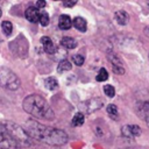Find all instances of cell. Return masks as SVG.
I'll return each instance as SVG.
<instances>
[{"mask_svg": "<svg viewBox=\"0 0 149 149\" xmlns=\"http://www.w3.org/2000/svg\"><path fill=\"white\" fill-rule=\"evenodd\" d=\"M107 58L112 63V70L114 73H116V74H123L125 73V69L122 66V63H121L120 58L114 52H108Z\"/></svg>", "mask_w": 149, "mask_h": 149, "instance_id": "5", "label": "cell"}, {"mask_svg": "<svg viewBox=\"0 0 149 149\" xmlns=\"http://www.w3.org/2000/svg\"><path fill=\"white\" fill-rule=\"evenodd\" d=\"M38 22H40V23H41L43 27L48 26V24H49V15H48V13H45V12L40 13V19H38Z\"/></svg>", "mask_w": 149, "mask_h": 149, "instance_id": "19", "label": "cell"}, {"mask_svg": "<svg viewBox=\"0 0 149 149\" xmlns=\"http://www.w3.org/2000/svg\"><path fill=\"white\" fill-rule=\"evenodd\" d=\"M84 123V114L81 112H78L72 118V126H81Z\"/></svg>", "mask_w": 149, "mask_h": 149, "instance_id": "16", "label": "cell"}, {"mask_svg": "<svg viewBox=\"0 0 149 149\" xmlns=\"http://www.w3.org/2000/svg\"><path fill=\"white\" fill-rule=\"evenodd\" d=\"M72 23H73L74 28H77L79 31H86V29H87V23H86V21H85L83 17H80V16L74 17V20H73Z\"/></svg>", "mask_w": 149, "mask_h": 149, "instance_id": "12", "label": "cell"}, {"mask_svg": "<svg viewBox=\"0 0 149 149\" xmlns=\"http://www.w3.org/2000/svg\"><path fill=\"white\" fill-rule=\"evenodd\" d=\"M24 130L29 137L51 146H62L68 142V135L62 129L49 127L34 120H28L26 122Z\"/></svg>", "mask_w": 149, "mask_h": 149, "instance_id": "1", "label": "cell"}, {"mask_svg": "<svg viewBox=\"0 0 149 149\" xmlns=\"http://www.w3.org/2000/svg\"><path fill=\"white\" fill-rule=\"evenodd\" d=\"M104 101L100 99V98H94V99H91V100H87L83 104V107L85 108V111L87 113H92L97 109H99L101 106H102Z\"/></svg>", "mask_w": 149, "mask_h": 149, "instance_id": "6", "label": "cell"}, {"mask_svg": "<svg viewBox=\"0 0 149 149\" xmlns=\"http://www.w3.org/2000/svg\"><path fill=\"white\" fill-rule=\"evenodd\" d=\"M24 16H26V19H27L28 21L35 23V22H37L38 19H40V12H38L37 7H33V6H30V7H28V8L26 9V12H24Z\"/></svg>", "mask_w": 149, "mask_h": 149, "instance_id": "8", "label": "cell"}, {"mask_svg": "<svg viewBox=\"0 0 149 149\" xmlns=\"http://www.w3.org/2000/svg\"><path fill=\"white\" fill-rule=\"evenodd\" d=\"M115 20H116V22H118L119 24L125 26V24L128 23L129 15H128V13L125 12V10H118V12L115 13Z\"/></svg>", "mask_w": 149, "mask_h": 149, "instance_id": "11", "label": "cell"}, {"mask_svg": "<svg viewBox=\"0 0 149 149\" xmlns=\"http://www.w3.org/2000/svg\"><path fill=\"white\" fill-rule=\"evenodd\" d=\"M104 92H105V94H106L107 97H109V98H113V97L115 95V88H114L112 85H105V86H104Z\"/></svg>", "mask_w": 149, "mask_h": 149, "instance_id": "22", "label": "cell"}, {"mask_svg": "<svg viewBox=\"0 0 149 149\" xmlns=\"http://www.w3.org/2000/svg\"><path fill=\"white\" fill-rule=\"evenodd\" d=\"M22 106L28 114L35 118L43 120H52L55 118V114L47 100L38 94H30L26 97Z\"/></svg>", "mask_w": 149, "mask_h": 149, "instance_id": "3", "label": "cell"}, {"mask_svg": "<svg viewBox=\"0 0 149 149\" xmlns=\"http://www.w3.org/2000/svg\"><path fill=\"white\" fill-rule=\"evenodd\" d=\"M144 34H146V35L149 37V27H147V28L144 29Z\"/></svg>", "mask_w": 149, "mask_h": 149, "instance_id": "26", "label": "cell"}, {"mask_svg": "<svg viewBox=\"0 0 149 149\" xmlns=\"http://www.w3.org/2000/svg\"><path fill=\"white\" fill-rule=\"evenodd\" d=\"M61 44L62 47L66 48V49H73L77 47V42L72 38V37H69V36H65L61 40Z\"/></svg>", "mask_w": 149, "mask_h": 149, "instance_id": "13", "label": "cell"}, {"mask_svg": "<svg viewBox=\"0 0 149 149\" xmlns=\"http://www.w3.org/2000/svg\"><path fill=\"white\" fill-rule=\"evenodd\" d=\"M62 2H63V5L65 7H72L77 2V0H62Z\"/></svg>", "mask_w": 149, "mask_h": 149, "instance_id": "24", "label": "cell"}, {"mask_svg": "<svg viewBox=\"0 0 149 149\" xmlns=\"http://www.w3.org/2000/svg\"><path fill=\"white\" fill-rule=\"evenodd\" d=\"M72 61L74 62L76 65H83V63H84V56H81V55H74V56H72Z\"/></svg>", "mask_w": 149, "mask_h": 149, "instance_id": "23", "label": "cell"}, {"mask_svg": "<svg viewBox=\"0 0 149 149\" xmlns=\"http://www.w3.org/2000/svg\"><path fill=\"white\" fill-rule=\"evenodd\" d=\"M0 86L8 90H16L20 86V79L13 71L8 69H0Z\"/></svg>", "mask_w": 149, "mask_h": 149, "instance_id": "4", "label": "cell"}, {"mask_svg": "<svg viewBox=\"0 0 149 149\" xmlns=\"http://www.w3.org/2000/svg\"><path fill=\"white\" fill-rule=\"evenodd\" d=\"M1 28H2L3 34L7 35V36H9L12 34V31H13V26H12V23L9 21H3L2 24H1Z\"/></svg>", "mask_w": 149, "mask_h": 149, "instance_id": "17", "label": "cell"}, {"mask_svg": "<svg viewBox=\"0 0 149 149\" xmlns=\"http://www.w3.org/2000/svg\"><path fill=\"white\" fill-rule=\"evenodd\" d=\"M1 14H2V12H1V8H0V17H1Z\"/></svg>", "mask_w": 149, "mask_h": 149, "instance_id": "27", "label": "cell"}, {"mask_svg": "<svg viewBox=\"0 0 149 149\" xmlns=\"http://www.w3.org/2000/svg\"><path fill=\"white\" fill-rule=\"evenodd\" d=\"M121 134L125 136V137H128V139H133V133H132V129H130V125H126L122 127L121 129Z\"/></svg>", "mask_w": 149, "mask_h": 149, "instance_id": "20", "label": "cell"}, {"mask_svg": "<svg viewBox=\"0 0 149 149\" xmlns=\"http://www.w3.org/2000/svg\"><path fill=\"white\" fill-rule=\"evenodd\" d=\"M107 78H108V72L106 71V69H104V68L100 69L98 74H97V80L98 81H105V80H107Z\"/></svg>", "mask_w": 149, "mask_h": 149, "instance_id": "18", "label": "cell"}, {"mask_svg": "<svg viewBox=\"0 0 149 149\" xmlns=\"http://www.w3.org/2000/svg\"><path fill=\"white\" fill-rule=\"evenodd\" d=\"M41 43L43 44V48H44V51L48 52V54H54L56 51V47L55 44L52 43L51 38L48 37V36H43L41 38Z\"/></svg>", "mask_w": 149, "mask_h": 149, "instance_id": "9", "label": "cell"}, {"mask_svg": "<svg viewBox=\"0 0 149 149\" xmlns=\"http://www.w3.org/2000/svg\"><path fill=\"white\" fill-rule=\"evenodd\" d=\"M36 7L37 8H44L45 7V0H37Z\"/></svg>", "mask_w": 149, "mask_h": 149, "instance_id": "25", "label": "cell"}, {"mask_svg": "<svg viewBox=\"0 0 149 149\" xmlns=\"http://www.w3.org/2000/svg\"><path fill=\"white\" fill-rule=\"evenodd\" d=\"M137 114L149 125V100L142 101L137 106Z\"/></svg>", "mask_w": 149, "mask_h": 149, "instance_id": "7", "label": "cell"}, {"mask_svg": "<svg viewBox=\"0 0 149 149\" xmlns=\"http://www.w3.org/2000/svg\"><path fill=\"white\" fill-rule=\"evenodd\" d=\"M44 85H45V87H47L48 90H50V91H52V90H55V88L58 87V83H57V80H56L54 77L47 78L45 81H44Z\"/></svg>", "mask_w": 149, "mask_h": 149, "instance_id": "15", "label": "cell"}, {"mask_svg": "<svg viewBox=\"0 0 149 149\" xmlns=\"http://www.w3.org/2000/svg\"><path fill=\"white\" fill-rule=\"evenodd\" d=\"M56 1H57V0H56Z\"/></svg>", "mask_w": 149, "mask_h": 149, "instance_id": "28", "label": "cell"}, {"mask_svg": "<svg viewBox=\"0 0 149 149\" xmlns=\"http://www.w3.org/2000/svg\"><path fill=\"white\" fill-rule=\"evenodd\" d=\"M71 68H72L71 63H70L69 61H66V59H63V61H61V62L58 63L57 71H58L59 73H62V72H65V71L71 70Z\"/></svg>", "mask_w": 149, "mask_h": 149, "instance_id": "14", "label": "cell"}, {"mask_svg": "<svg viewBox=\"0 0 149 149\" xmlns=\"http://www.w3.org/2000/svg\"><path fill=\"white\" fill-rule=\"evenodd\" d=\"M72 26V21L70 19L69 15H61L59 16V20H58V27L63 30H68L70 29Z\"/></svg>", "mask_w": 149, "mask_h": 149, "instance_id": "10", "label": "cell"}, {"mask_svg": "<svg viewBox=\"0 0 149 149\" xmlns=\"http://www.w3.org/2000/svg\"><path fill=\"white\" fill-rule=\"evenodd\" d=\"M29 135L24 128L16 123L0 122V149H17L30 144Z\"/></svg>", "mask_w": 149, "mask_h": 149, "instance_id": "2", "label": "cell"}, {"mask_svg": "<svg viewBox=\"0 0 149 149\" xmlns=\"http://www.w3.org/2000/svg\"><path fill=\"white\" fill-rule=\"evenodd\" d=\"M107 113H108L109 116L116 119V118H118V108H116V106H115V105H112V104L108 105V106H107Z\"/></svg>", "mask_w": 149, "mask_h": 149, "instance_id": "21", "label": "cell"}]
</instances>
